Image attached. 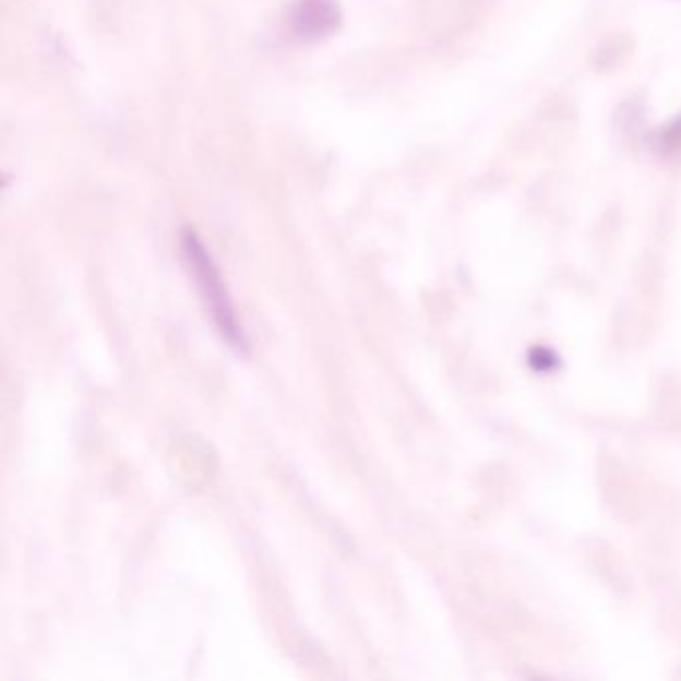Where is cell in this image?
I'll list each match as a JSON object with an SVG mask.
<instances>
[{"label":"cell","instance_id":"1","mask_svg":"<svg viewBox=\"0 0 681 681\" xmlns=\"http://www.w3.org/2000/svg\"><path fill=\"white\" fill-rule=\"evenodd\" d=\"M182 250L189 262L190 272L194 274L200 290L204 294L206 302L211 304L212 316L216 320L224 338L230 342L236 350H244L247 340H244L242 330L236 324L235 310L224 288L223 276L194 230H187L182 236Z\"/></svg>","mask_w":681,"mask_h":681},{"label":"cell","instance_id":"2","mask_svg":"<svg viewBox=\"0 0 681 681\" xmlns=\"http://www.w3.org/2000/svg\"><path fill=\"white\" fill-rule=\"evenodd\" d=\"M342 12L336 0H298L292 12V28L304 40L330 36L340 26Z\"/></svg>","mask_w":681,"mask_h":681},{"label":"cell","instance_id":"3","mask_svg":"<svg viewBox=\"0 0 681 681\" xmlns=\"http://www.w3.org/2000/svg\"><path fill=\"white\" fill-rule=\"evenodd\" d=\"M656 146L661 153L670 154V156L681 153V117L676 118L666 129H661Z\"/></svg>","mask_w":681,"mask_h":681}]
</instances>
